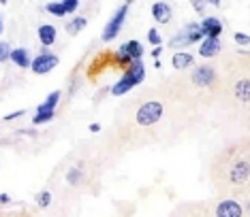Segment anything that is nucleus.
<instances>
[{
  "label": "nucleus",
  "mask_w": 250,
  "mask_h": 217,
  "mask_svg": "<svg viewBox=\"0 0 250 217\" xmlns=\"http://www.w3.org/2000/svg\"><path fill=\"white\" fill-rule=\"evenodd\" d=\"M9 202H11V196H9V194H2V192H0V204L4 207V204H9Z\"/></svg>",
  "instance_id": "c756f323"
},
{
  "label": "nucleus",
  "mask_w": 250,
  "mask_h": 217,
  "mask_svg": "<svg viewBox=\"0 0 250 217\" xmlns=\"http://www.w3.org/2000/svg\"><path fill=\"white\" fill-rule=\"evenodd\" d=\"M233 41H235L237 45H242V47L246 49L248 43H250V36H248V32H235V34H233Z\"/></svg>",
  "instance_id": "393cba45"
},
{
  "label": "nucleus",
  "mask_w": 250,
  "mask_h": 217,
  "mask_svg": "<svg viewBox=\"0 0 250 217\" xmlns=\"http://www.w3.org/2000/svg\"><path fill=\"white\" fill-rule=\"evenodd\" d=\"M88 26V19L83 15H75L73 19H69L66 21V26H64V30H66V34H71V36H75V34H79L83 30V28Z\"/></svg>",
  "instance_id": "a211bd4d"
},
{
  "label": "nucleus",
  "mask_w": 250,
  "mask_h": 217,
  "mask_svg": "<svg viewBox=\"0 0 250 217\" xmlns=\"http://www.w3.org/2000/svg\"><path fill=\"white\" fill-rule=\"evenodd\" d=\"M201 38L203 36H201V30H199V21H188V24H184L169 38L167 45L175 51H188L190 45H199Z\"/></svg>",
  "instance_id": "f03ea898"
},
{
  "label": "nucleus",
  "mask_w": 250,
  "mask_h": 217,
  "mask_svg": "<svg viewBox=\"0 0 250 217\" xmlns=\"http://www.w3.org/2000/svg\"><path fill=\"white\" fill-rule=\"evenodd\" d=\"M144 79H146V64H144V60H137L130 66L124 68L120 79H118L116 83L109 85V94L111 96H124L133 88H137L139 83H144Z\"/></svg>",
  "instance_id": "f257e3e1"
},
{
  "label": "nucleus",
  "mask_w": 250,
  "mask_h": 217,
  "mask_svg": "<svg viewBox=\"0 0 250 217\" xmlns=\"http://www.w3.org/2000/svg\"><path fill=\"white\" fill-rule=\"evenodd\" d=\"M248 94H250V81L244 77V79H240V81L235 83V98L246 105V102H248Z\"/></svg>",
  "instance_id": "6ab92c4d"
},
{
  "label": "nucleus",
  "mask_w": 250,
  "mask_h": 217,
  "mask_svg": "<svg viewBox=\"0 0 250 217\" xmlns=\"http://www.w3.org/2000/svg\"><path fill=\"white\" fill-rule=\"evenodd\" d=\"M144 54H146L144 43H141V41H135V38H130V41L122 43L120 47L113 51V62H116V66L126 68V66L133 64V62L144 60Z\"/></svg>",
  "instance_id": "7ed1b4c3"
},
{
  "label": "nucleus",
  "mask_w": 250,
  "mask_h": 217,
  "mask_svg": "<svg viewBox=\"0 0 250 217\" xmlns=\"http://www.w3.org/2000/svg\"><path fill=\"white\" fill-rule=\"evenodd\" d=\"M220 49H223V43H220V38H201L197 54L201 55V58H206V60H212L214 55L220 54Z\"/></svg>",
  "instance_id": "ddd939ff"
},
{
  "label": "nucleus",
  "mask_w": 250,
  "mask_h": 217,
  "mask_svg": "<svg viewBox=\"0 0 250 217\" xmlns=\"http://www.w3.org/2000/svg\"><path fill=\"white\" fill-rule=\"evenodd\" d=\"M248 177H250V164H248V160L246 158L235 160V162L231 164V168H229V181H231L233 185H244L248 181Z\"/></svg>",
  "instance_id": "9d476101"
},
{
  "label": "nucleus",
  "mask_w": 250,
  "mask_h": 217,
  "mask_svg": "<svg viewBox=\"0 0 250 217\" xmlns=\"http://www.w3.org/2000/svg\"><path fill=\"white\" fill-rule=\"evenodd\" d=\"M150 13H152V19H154L156 24H169L171 17H173V7L169 2L158 0V2H152Z\"/></svg>",
  "instance_id": "9b49d317"
},
{
  "label": "nucleus",
  "mask_w": 250,
  "mask_h": 217,
  "mask_svg": "<svg viewBox=\"0 0 250 217\" xmlns=\"http://www.w3.org/2000/svg\"><path fill=\"white\" fill-rule=\"evenodd\" d=\"M77 83H79V79L77 77H73V81H71V88H69V96H73L77 92Z\"/></svg>",
  "instance_id": "cd10ccee"
},
{
  "label": "nucleus",
  "mask_w": 250,
  "mask_h": 217,
  "mask_svg": "<svg viewBox=\"0 0 250 217\" xmlns=\"http://www.w3.org/2000/svg\"><path fill=\"white\" fill-rule=\"evenodd\" d=\"M64 179H66V183L69 185H82L83 183V179H86V175H83V164H77V166H73L66 170V175H64Z\"/></svg>",
  "instance_id": "dca6fc26"
},
{
  "label": "nucleus",
  "mask_w": 250,
  "mask_h": 217,
  "mask_svg": "<svg viewBox=\"0 0 250 217\" xmlns=\"http://www.w3.org/2000/svg\"><path fill=\"white\" fill-rule=\"evenodd\" d=\"M171 66L175 71H188L195 66V54L190 51H175L171 55Z\"/></svg>",
  "instance_id": "4468645a"
},
{
  "label": "nucleus",
  "mask_w": 250,
  "mask_h": 217,
  "mask_svg": "<svg viewBox=\"0 0 250 217\" xmlns=\"http://www.w3.org/2000/svg\"><path fill=\"white\" fill-rule=\"evenodd\" d=\"M128 9H130V2H122L120 7L113 11V15L109 17V21H107L105 28H103V32H101L103 43H111L113 38L122 32L124 21H126V17H128Z\"/></svg>",
  "instance_id": "20e7f679"
},
{
  "label": "nucleus",
  "mask_w": 250,
  "mask_h": 217,
  "mask_svg": "<svg viewBox=\"0 0 250 217\" xmlns=\"http://www.w3.org/2000/svg\"><path fill=\"white\" fill-rule=\"evenodd\" d=\"M146 38H147V43L152 45V47H161L163 45V36H161V32H158V28H150L146 34Z\"/></svg>",
  "instance_id": "4be33fe9"
},
{
  "label": "nucleus",
  "mask_w": 250,
  "mask_h": 217,
  "mask_svg": "<svg viewBox=\"0 0 250 217\" xmlns=\"http://www.w3.org/2000/svg\"><path fill=\"white\" fill-rule=\"evenodd\" d=\"M37 36H39V43H41V47H47L52 49L56 38H58V28L54 24H41L37 28Z\"/></svg>",
  "instance_id": "f8f14e48"
},
{
  "label": "nucleus",
  "mask_w": 250,
  "mask_h": 217,
  "mask_svg": "<svg viewBox=\"0 0 250 217\" xmlns=\"http://www.w3.org/2000/svg\"><path fill=\"white\" fill-rule=\"evenodd\" d=\"M150 55H152L154 60H161V55H163V45H161V47H152V49H150Z\"/></svg>",
  "instance_id": "bb28decb"
},
{
  "label": "nucleus",
  "mask_w": 250,
  "mask_h": 217,
  "mask_svg": "<svg viewBox=\"0 0 250 217\" xmlns=\"http://www.w3.org/2000/svg\"><path fill=\"white\" fill-rule=\"evenodd\" d=\"M163 111L165 108H163L161 100H147L137 108V113H135V122H137V126H141V128L156 126L163 117Z\"/></svg>",
  "instance_id": "39448f33"
},
{
  "label": "nucleus",
  "mask_w": 250,
  "mask_h": 217,
  "mask_svg": "<svg viewBox=\"0 0 250 217\" xmlns=\"http://www.w3.org/2000/svg\"><path fill=\"white\" fill-rule=\"evenodd\" d=\"M199 30L203 38H220V34L225 32V24L216 15H206L199 21Z\"/></svg>",
  "instance_id": "6e6552de"
},
{
  "label": "nucleus",
  "mask_w": 250,
  "mask_h": 217,
  "mask_svg": "<svg viewBox=\"0 0 250 217\" xmlns=\"http://www.w3.org/2000/svg\"><path fill=\"white\" fill-rule=\"evenodd\" d=\"M190 7H192V11H195L197 15L206 17V9H208V4L203 2V0H190Z\"/></svg>",
  "instance_id": "5701e85b"
},
{
  "label": "nucleus",
  "mask_w": 250,
  "mask_h": 217,
  "mask_svg": "<svg viewBox=\"0 0 250 217\" xmlns=\"http://www.w3.org/2000/svg\"><path fill=\"white\" fill-rule=\"evenodd\" d=\"M9 62H13L18 68H30L32 55H30V51H28L26 47H11Z\"/></svg>",
  "instance_id": "2eb2a0df"
},
{
  "label": "nucleus",
  "mask_w": 250,
  "mask_h": 217,
  "mask_svg": "<svg viewBox=\"0 0 250 217\" xmlns=\"http://www.w3.org/2000/svg\"><path fill=\"white\" fill-rule=\"evenodd\" d=\"M190 81L197 85V88H209L216 81V68L212 64H199L192 68L190 72Z\"/></svg>",
  "instance_id": "0eeeda50"
},
{
  "label": "nucleus",
  "mask_w": 250,
  "mask_h": 217,
  "mask_svg": "<svg viewBox=\"0 0 250 217\" xmlns=\"http://www.w3.org/2000/svg\"><path fill=\"white\" fill-rule=\"evenodd\" d=\"M18 132H20V134H28V136H32V134H35V128H20Z\"/></svg>",
  "instance_id": "7c9ffc66"
},
{
  "label": "nucleus",
  "mask_w": 250,
  "mask_h": 217,
  "mask_svg": "<svg viewBox=\"0 0 250 217\" xmlns=\"http://www.w3.org/2000/svg\"><path fill=\"white\" fill-rule=\"evenodd\" d=\"M52 200H54V196H52V192H49V190H41L37 194V198H35V202H37L39 209H47L49 204H52Z\"/></svg>",
  "instance_id": "412c9836"
},
{
  "label": "nucleus",
  "mask_w": 250,
  "mask_h": 217,
  "mask_svg": "<svg viewBox=\"0 0 250 217\" xmlns=\"http://www.w3.org/2000/svg\"><path fill=\"white\" fill-rule=\"evenodd\" d=\"M54 117H56V111H47V108H43L41 105H39L35 115H32V119H30V124L32 126H43V124H49Z\"/></svg>",
  "instance_id": "f3484780"
},
{
  "label": "nucleus",
  "mask_w": 250,
  "mask_h": 217,
  "mask_svg": "<svg viewBox=\"0 0 250 217\" xmlns=\"http://www.w3.org/2000/svg\"><path fill=\"white\" fill-rule=\"evenodd\" d=\"M214 217H244V204L235 198H225L216 204Z\"/></svg>",
  "instance_id": "1a4fd4ad"
},
{
  "label": "nucleus",
  "mask_w": 250,
  "mask_h": 217,
  "mask_svg": "<svg viewBox=\"0 0 250 217\" xmlns=\"http://www.w3.org/2000/svg\"><path fill=\"white\" fill-rule=\"evenodd\" d=\"M21 115H24V111H13V113H7V115H4V122H13V119H20Z\"/></svg>",
  "instance_id": "a878e982"
},
{
  "label": "nucleus",
  "mask_w": 250,
  "mask_h": 217,
  "mask_svg": "<svg viewBox=\"0 0 250 217\" xmlns=\"http://www.w3.org/2000/svg\"><path fill=\"white\" fill-rule=\"evenodd\" d=\"M58 64H60V58H58V55H56L52 49L41 47V51H39L37 55H32L30 71L35 72V75H47V72H52Z\"/></svg>",
  "instance_id": "423d86ee"
},
{
  "label": "nucleus",
  "mask_w": 250,
  "mask_h": 217,
  "mask_svg": "<svg viewBox=\"0 0 250 217\" xmlns=\"http://www.w3.org/2000/svg\"><path fill=\"white\" fill-rule=\"evenodd\" d=\"M9 55H11V45L7 41H0V64L9 62Z\"/></svg>",
  "instance_id": "b1692460"
},
{
  "label": "nucleus",
  "mask_w": 250,
  "mask_h": 217,
  "mask_svg": "<svg viewBox=\"0 0 250 217\" xmlns=\"http://www.w3.org/2000/svg\"><path fill=\"white\" fill-rule=\"evenodd\" d=\"M4 32V19H2V13H0V36H2Z\"/></svg>",
  "instance_id": "2f4dec72"
},
{
  "label": "nucleus",
  "mask_w": 250,
  "mask_h": 217,
  "mask_svg": "<svg viewBox=\"0 0 250 217\" xmlns=\"http://www.w3.org/2000/svg\"><path fill=\"white\" fill-rule=\"evenodd\" d=\"M60 98H62V92H60V90H56V92H49L47 98L41 102V107L47 108V111H56V107L60 105Z\"/></svg>",
  "instance_id": "aec40b11"
},
{
  "label": "nucleus",
  "mask_w": 250,
  "mask_h": 217,
  "mask_svg": "<svg viewBox=\"0 0 250 217\" xmlns=\"http://www.w3.org/2000/svg\"><path fill=\"white\" fill-rule=\"evenodd\" d=\"M88 130H90V132H92V134H96V132H101V124H99V122H92V124H90V126H88Z\"/></svg>",
  "instance_id": "c85d7f7f"
}]
</instances>
